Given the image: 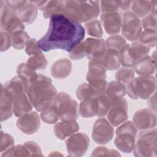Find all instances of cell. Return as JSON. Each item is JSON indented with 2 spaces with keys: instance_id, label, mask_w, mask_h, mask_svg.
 <instances>
[{
  "instance_id": "6da1fadb",
  "label": "cell",
  "mask_w": 157,
  "mask_h": 157,
  "mask_svg": "<svg viewBox=\"0 0 157 157\" xmlns=\"http://www.w3.org/2000/svg\"><path fill=\"white\" fill-rule=\"evenodd\" d=\"M85 34V29L80 23L63 14L55 15L50 17L48 29L38 41V45L44 52L61 49L71 52L83 39Z\"/></svg>"
},
{
  "instance_id": "7a4b0ae2",
  "label": "cell",
  "mask_w": 157,
  "mask_h": 157,
  "mask_svg": "<svg viewBox=\"0 0 157 157\" xmlns=\"http://www.w3.org/2000/svg\"><path fill=\"white\" fill-rule=\"evenodd\" d=\"M26 93L36 110L42 112L51 105L57 91L50 78L37 74L29 82Z\"/></svg>"
},
{
  "instance_id": "3957f363",
  "label": "cell",
  "mask_w": 157,
  "mask_h": 157,
  "mask_svg": "<svg viewBox=\"0 0 157 157\" xmlns=\"http://www.w3.org/2000/svg\"><path fill=\"white\" fill-rule=\"evenodd\" d=\"M156 83L155 77L151 75H140L126 85V93L134 99H146L155 91Z\"/></svg>"
},
{
  "instance_id": "277c9868",
  "label": "cell",
  "mask_w": 157,
  "mask_h": 157,
  "mask_svg": "<svg viewBox=\"0 0 157 157\" xmlns=\"http://www.w3.org/2000/svg\"><path fill=\"white\" fill-rule=\"evenodd\" d=\"M156 132L155 128L140 132L133 150L135 156H157Z\"/></svg>"
},
{
  "instance_id": "5b68a950",
  "label": "cell",
  "mask_w": 157,
  "mask_h": 157,
  "mask_svg": "<svg viewBox=\"0 0 157 157\" xmlns=\"http://www.w3.org/2000/svg\"><path fill=\"white\" fill-rule=\"evenodd\" d=\"M51 105L57 111L61 121L75 120L78 118V104L65 92L57 93Z\"/></svg>"
},
{
  "instance_id": "8992f818",
  "label": "cell",
  "mask_w": 157,
  "mask_h": 157,
  "mask_svg": "<svg viewBox=\"0 0 157 157\" xmlns=\"http://www.w3.org/2000/svg\"><path fill=\"white\" fill-rule=\"evenodd\" d=\"M137 129L131 121H124L116 129L115 144L124 153H131L133 151L137 133Z\"/></svg>"
},
{
  "instance_id": "52a82bcc",
  "label": "cell",
  "mask_w": 157,
  "mask_h": 157,
  "mask_svg": "<svg viewBox=\"0 0 157 157\" xmlns=\"http://www.w3.org/2000/svg\"><path fill=\"white\" fill-rule=\"evenodd\" d=\"M106 71L102 59L90 61L86 78L98 94L102 93L105 90L107 85L105 80Z\"/></svg>"
},
{
  "instance_id": "ba28073f",
  "label": "cell",
  "mask_w": 157,
  "mask_h": 157,
  "mask_svg": "<svg viewBox=\"0 0 157 157\" xmlns=\"http://www.w3.org/2000/svg\"><path fill=\"white\" fill-rule=\"evenodd\" d=\"M0 23L1 31L10 34L20 30H24V23L19 19L15 10L8 6L5 1H1Z\"/></svg>"
},
{
  "instance_id": "9c48e42d",
  "label": "cell",
  "mask_w": 157,
  "mask_h": 157,
  "mask_svg": "<svg viewBox=\"0 0 157 157\" xmlns=\"http://www.w3.org/2000/svg\"><path fill=\"white\" fill-rule=\"evenodd\" d=\"M121 29L124 39L129 41H136L142 33V21L131 11H126L122 17Z\"/></svg>"
},
{
  "instance_id": "30bf717a",
  "label": "cell",
  "mask_w": 157,
  "mask_h": 157,
  "mask_svg": "<svg viewBox=\"0 0 157 157\" xmlns=\"http://www.w3.org/2000/svg\"><path fill=\"white\" fill-rule=\"evenodd\" d=\"M106 115L108 121L113 126H117L126 121L128 118L126 99L120 98L112 101Z\"/></svg>"
},
{
  "instance_id": "8fae6325",
  "label": "cell",
  "mask_w": 157,
  "mask_h": 157,
  "mask_svg": "<svg viewBox=\"0 0 157 157\" xmlns=\"http://www.w3.org/2000/svg\"><path fill=\"white\" fill-rule=\"evenodd\" d=\"M65 144L69 156H82L88 149L90 139L84 133H74L69 136Z\"/></svg>"
},
{
  "instance_id": "7c38bea8",
  "label": "cell",
  "mask_w": 157,
  "mask_h": 157,
  "mask_svg": "<svg viewBox=\"0 0 157 157\" xmlns=\"http://www.w3.org/2000/svg\"><path fill=\"white\" fill-rule=\"evenodd\" d=\"M114 135L113 126L104 118H98L94 123L92 131L93 140L99 144L110 142Z\"/></svg>"
},
{
  "instance_id": "4fadbf2b",
  "label": "cell",
  "mask_w": 157,
  "mask_h": 157,
  "mask_svg": "<svg viewBox=\"0 0 157 157\" xmlns=\"http://www.w3.org/2000/svg\"><path fill=\"white\" fill-rule=\"evenodd\" d=\"M133 123L140 131L155 128L156 113L149 109H139L133 115Z\"/></svg>"
},
{
  "instance_id": "5bb4252c",
  "label": "cell",
  "mask_w": 157,
  "mask_h": 157,
  "mask_svg": "<svg viewBox=\"0 0 157 157\" xmlns=\"http://www.w3.org/2000/svg\"><path fill=\"white\" fill-rule=\"evenodd\" d=\"M40 118L38 113L30 111L19 117L17 121V126L23 132L27 134L36 133L40 127Z\"/></svg>"
},
{
  "instance_id": "9a60e30c",
  "label": "cell",
  "mask_w": 157,
  "mask_h": 157,
  "mask_svg": "<svg viewBox=\"0 0 157 157\" xmlns=\"http://www.w3.org/2000/svg\"><path fill=\"white\" fill-rule=\"evenodd\" d=\"M101 21L109 34H116L119 33L121 29L122 15L120 11L102 13Z\"/></svg>"
},
{
  "instance_id": "2e32d148",
  "label": "cell",
  "mask_w": 157,
  "mask_h": 157,
  "mask_svg": "<svg viewBox=\"0 0 157 157\" xmlns=\"http://www.w3.org/2000/svg\"><path fill=\"white\" fill-rule=\"evenodd\" d=\"M86 44V55L90 61L102 59L107 49L105 42L101 38H87L85 40Z\"/></svg>"
},
{
  "instance_id": "e0dca14e",
  "label": "cell",
  "mask_w": 157,
  "mask_h": 157,
  "mask_svg": "<svg viewBox=\"0 0 157 157\" xmlns=\"http://www.w3.org/2000/svg\"><path fill=\"white\" fill-rule=\"evenodd\" d=\"M79 130V125L75 120H65L55 123L53 132L55 136L63 140Z\"/></svg>"
},
{
  "instance_id": "ac0fdd59",
  "label": "cell",
  "mask_w": 157,
  "mask_h": 157,
  "mask_svg": "<svg viewBox=\"0 0 157 157\" xmlns=\"http://www.w3.org/2000/svg\"><path fill=\"white\" fill-rule=\"evenodd\" d=\"M13 112L16 117H20L22 115L30 112L33 105L26 93H17L12 99Z\"/></svg>"
},
{
  "instance_id": "d6986e66",
  "label": "cell",
  "mask_w": 157,
  "mask_h": 157,
  "mask_svg": "<svg viewBox=\"0 0 157 157\" xmlns=\"http://www.w3.org/2000/svg\"><path fill=\"white\" fill-rule=\"evenodd\" d=\"M100 2L99 1H80L79 4L83 15V22L95 20L100 13Z\"/></svg>"
},
{
  "instance_id": "ffe728a7",
  "label": "cell",
  "mask_w": 157,
  "mask_h": 157,
  "mask_svg": "<svg viewBox=\"0 0 157 157\" xmlns=\"http://www.w3.org/2000/svg\"><path fill=\"white\" fill-rule=\"evenodd\" d=\"M62 14L75 23L80 24L83 22V15L79 1H64Z\"/></svg>"
},
{
  "instance_id": "44dd1931",
  "label": "cell",
  "mask_w": 157,
  "mask_h": 157,
  "mask_svg": "<svg viewBox=\"0 0 157 157\" xmlns=\"http://www.w3.org/2000/svg\"><path fill=\"white\" fill-rule=\"evenodd\" d=\"M27 87L28 84L18 75L15 76L4 85H1V90L12 99L17 93H26Z\"/></svg>"
},
{
  "instance_id": "7402d4cb",
  "label": "cell",
  "mask_w": 157,
  "mask_h": 157,
  "mask_svg": "<svg viewBox=\"0 0 157 157\" xmlns=\"http://www.w3.org/2000/svg\"><path fill=\"white\" fill-rule=\"evenodd\" d=\"M72 63L67 58H61L54 63L51 68V74L57 79H63L67 77L71 72Z\"/></svg>"
},
{
  "instance_id": "603a6c76",
  "label": "cell",
  "mask_w": 157,
  "mask_h": 157,
  "mask_svg": "<svg viewBox=\"0 0 157 157\" xmlns=\"http://www.w3.org/2000/svg\"><path fill=\"white\" fill-rule=\"evenodd\" d=\"M15 12L19 19L26 24L32 23L37 16V7L30 1H27L23 6Z\"/></svg>"
},
{
  "instance_id": "cb8c5ba5",
  "label": "cell",
  "mask_w": 157,
  "mask_h": 157,
  "mask_svg": "<svg viewBox=\"0 0 157 157\" xmlns=\"http://www.w3.org/2000/svg\"><path fill=\"white\" fill-rule=\"evenodd\" d=\"M134 71L140 75H151L156 71V64L149 55H146L139 59L134 65Z\"/></svg>"
},
{
  "instance_id": "d4e9b609",
  "label": "cell",
  "mask_w": 157,
  "mask_h": 157,
  "mask_svg": "<svg viewBox=\"0 0 157 157\" xmlns=\"http://www.w3.org/2000/svg\"><path fill=\"white\" fill-rule=\"evenodd\" d=\"M126 93L125 84L117 80H113L107 83L105 94L111 102L118 98H123Z\"/></svg>"
},
{
  "instance_id": "484cf974",
  "label": "cell",
  "mask_w": 157,
  "mask_h": 157,
  "mask_svg": "<svg viewBox=\"0 0 157 157\" xmlns=\"http://www.w3.org/2000/svg\"><path fill=\"white\" fill-rule=\"evenodd\" d=\"M102 61L107 70H116L121 64L120 53L114 49L107 48Z\"/></svg>"
},
{
  "instance_id": "4316f807",
  "label": "cell",
  "mask_w": 157,
  "mask_h": 157,
  "mask_svg": "<svg viewBox=\"0 0 157 157\" xmlns=\"http://www.w3.org/2000/svg\"><path fill=\"white\" fill-rule=\"evenodd\" d=\"M79 113L84 118H90L97 115L98 111V97H93L88 100L82 101L78 108Z\"/></svg>"
},
{
  "instance_id": "83f0119b",
  "label": "cell",
  "mask_w": 157,
  "mask_h": 157,
  "mask_svg": "<svg viewBox=\"0 0 157 157\" xmlns=\"http://www.w3.org/2000/svg\"><path fill=\"white\" fill-rule=\"evenodd\" d=\"M0 108L1 122L8 120L13 113L12 98L2 90H1Z\"/></svg>"
},
{
  "instance_id": "f1b7e54d",
  "label": "cell",
  "mask_w": 157,
  "mask_h": 157,
  "mask_svg": "<svg viewBox=\"0 0 157 157\" xmlns=\"http://www.w3.org/2000/svg\"><path fill=\"white\" fill-rule=\"evenodd\" d=\"M150 47L139 41H135L128 45L129 53L136 63L139 59L147 55L150 51Z\"/></svg>"
},
{
  "instance_id": "f546056e",
  "label": "cell",
  "mask_w": 157,
  "mask_h": 157,
  "mask_svg": "<svg viewBox=\"0 0 157 157\" xmlns=\"http://www.w3.org/2000/svg\"><path fill=\"white\" fill-rule=\"evenodd\" d=\"M131 12L138 18H142L151 12V1H132Z\"/></svg>"
},
{
  "instance_id": "4dcf8cb0",
  "label": "cell",
  "mask_w": 157,
  "mask_h": 157,
  "mask_svg": "<svg viewBox=\"0 0 157 157\" xmlns=\"http://www.w3.org/2000/svg\"><path fill=\"white\" fill-rule=\"evenodd\" d=\"M63 6V1H48L42 10L43 11V17L45 18H50L53 15L62 14Z\"/></svg>"
},
{
  "instance_id": "1f68e13d",
  "label": "cell",
  "mask_w": 157,
  "mask_h": 157,
  "mask_svg": "<svg viewBox=\"0 0 157 157\" xmlns=\"http://www.w3.org/2000/svg\"><path fill=\"white\" fill-rule=\"evenodd\" d=\"M12 45L17 50L23 49L30 40L29 36L24 30L16 31L10 34Z\"/></svg>"
},
{
  "instance_id": "d6a6232c",
  "label": "cell",
  "mask_w": 157,
  "mask_h": 157,
  "mask_svg": "<svg viewBox=\"0 0 157 157\" xmlns=\"http://www.w3.org/2000/svg\"><path fill=\"white\" fill-rule=\"evenodd\" d=\"M26 63L32 69H44L47 65V61L42 52L35 54L29 57Z\"/></svg>"
},
{
  "instance_id": "836d02e7",
  "label": "cell",
  "mask_w": 157,
  "mask_h": 157,
  "mask_svg": "<svg viewBox=\"0 0 157 157\" xmlns=\"http://www.w3.org/2000/svg\"><path fill=\"white\" fill-rule=\"evenodd\" d=\"M76 95L78 99L82 101L88 100L95 97V91L93 87L89 83L80 84L76 90Z\"/></svg>"
},
{
  "instance_id": "e575fe53",
  "label": "cell",
  "mask_w": 157,
  "mask_h": 157,
  "mask_svg": "<svg viewBox=\"0 0 157 157\" xmlns=\"http://www.w3.org/2000/svg\"><path fill=\"white\" fill-rule=\"evenodd\" d=\"M18 76L23 80L28 85L29 82L37 75L36 71L30 68L26 63L20 64L17 69Z\"/></svg>"
},
{
  "instance_id": "d590c367",
  "label": "cell",
  "mask_w": 157,
  "mask_h": 157,
  "mask_svg": "<svg viewBox=\"0 0 157 157\" xmlns=\"http://www.w3.org/2000/svg\"><path fill=\"white\" fill-rule=\"evenodd\" d=\"M105 42L107 48L114 49L119 53L126 44L125 39L123 36L118 34L109 37Z\"/></svg>"
},
{
  "instance_id": "8d00e7d4",
  "label": "cell",
  "mask_w": 157,
  "mask_h": 157,
  "mask_svg": "<svg viewBox=\"0 0 157 157\" xmlns=\"http://www.w3.org/2000/svg\"><path fill=\"white\" fill-rule=\"evenodd\" d=\"M115 76L117 81L127 85L134 78V71L132 67H122L118 69Z\"/></svg>"
},
{
  "instance_id": "74e56055",
  "label": "cell",
  "mask_w": 157,
  "mask_h": 157,
  "mask_svg": "<svg viewBox=\"0 0 157 157\" xmlns=\"http://www.w3.org/2000/svg\"><path fill=\"white\" fill-rule=\"evenodd\" d=\"M139 42L150 48L155 47L156 44V31L150 29H144L140 35Z\"/></svg>"
},
{
  "instance_id": "f35d334b",
  "label": "cell",
  "mask_w": 157,
  "mask_h": 157,
  "mask_svg": "<svg viewBox=\"0 0 157 157\" xmlns=\"http://www.w3.org/2000/svg\"><path fill=\"white\" fill-rule=\"evenodd\" d=\"M30 153L26 147L23 145H12L11 147L4 151L1 155L2 157L5 156H29Z\"/></svg>"
},
{
  "instance_id": "ab89813d",
  "label": "cell",
  "mask_w": 157,
  "mask_h": 157,
  "mask_svg": "<svg viewBox=\"0 0 157 157\" xmlns=\"http://www.w3.org/2000/svg\"><path fill=\"white\" fill-rule=\"evenodd\" d=\"M85 28L87 33L93 37L100 38L102 36V29L98 20H94L85 23Z\"/></svg>"
},
{
  "instance_id": "60d3db41",
  "label": "cell",
  "mask_w": 157,
  "mask_h": 157,
  "mask_svg": "<svg viewBox=\"0 0 157 157\" xmlns=\"http://www.w3.org/2000/svg\"><path fill=\"white\" fill-rule=\"evenodd\" d=\"M40 112L41 119L47 124L55 123L59 119L57 111L52 105Z\"/></svg>"
},
{
  "instance_id": "b9f144b4",
  "label": "cell",
  "mask_w": 157,
  "mask_h": 157,
  "mask_svg": "<svg viewBox=\"0 0 157 157\" xmlns=\"http://www.w3.org/2000/svg\"><path fill=\"white\" fill-rule=\"evenodd\" d=\"M98 111L97 116L99 117H104L107 115L111 104V101L105 93L98 96Z\"/></svg>"
},
{
  "instance_id": "7bdbcfd3",
  "label": "cell",
  "mask_w": 157,
  "mask_h": 157,
  "mask_svg": "<svg viewBox=\"0 0 157 157\" xmlns=\"http://www.w3.org/2000/svg\"><path fill=\"white\" fill-rule=\"evenodd\" d=\"M128 45L129 44H126V45L123 47V48L120 51V61H121V64L123 67H132L134 66L136 62L132 58L131 56L129 53Z\"/></svg>"
},
{
  "instance_id": "ee69618b",
  "label": "cell",
  "mask_w": 157,
  "mask_h": 157,
  "mask_svg": "<svg viewBox=\"0 0 157 157\" xmlns=\"http://www.w3.org/2000/svg\"><path fill=\"white\" fill-rule=\"evenodd\" d=\"M86 44L85 41L80 42L70 52L69 57L74 60L83 58L86 55Z\"/></svg>"
},
{
  "instance_id": "f6af8a7d",
  "label": "cell",
  "mask_w": 157,
  "mask_h": 157,
  "mask_svg": "<svg viewBox=\"0 0 157 157\" xmlns=\"http://www.w3.org/2000/svg\"><path fill=\"white\" fill-rule=\"evenodd\" d=\"M100 3L102 13L119 11L118 1H102Z\"/></svg>"
},
{
  "instance_id": "bcb514c9",
  "label": "cell",
  "mask_w": 157,
  "mask_h": 157,
  "mask_svg": "<svg viewBox=\"0 0 157 157\" xmlns=\"http://www.w3.org/2000/svg\"><path fill=\"white\" fill-rule=\"evenodd\" d=\"M14 143V139L12 136L7 133L1 131V140H0V151L3 152L10 147H11Z\"/></svg>"
},
{
  "instance_id": "7dc6e473",
  "label": "cell",
  "mask_w": 157,
  "mask_h": 157,
  "mask_svg": "<svg viewBox=\"0 0 157 157\" xmlns=\"http://www.w3.org/2000/svg\"><path fill=\"white\" fill-rule=\"evenodd\" d=\"M142 25L144 29H150L156 31V14L150 13L144 17Z\"/></svg>"
},
{
  "instance_id": "c3c4849f",
  "label": "cell",
  "mask_w": 157,
  "mask_h": 157,
  "mask_svg": "<svg viewBox=\"0 0 157 157\" xmlns=\"http://www.w3.org/2000/svg\"><path fill=\"white\" fill-rule=\"evenodd\" d=\"M120 156V155L115 150H109L105 147H98L91 154V156Z\"/></svg>"
},
{
  "instance_id": "681fc988",
  "label": "cell",
  "mask_w": 157,
  "mask_h": 157,
  "mask_svg": "<svg viewBox=\"0 0 157 157\" xmlns=\"http://www.w3.org/2000/svg\"><path fill=\"white\" fill-rule=\"evenodd\" d=\"M25 52L28 55L32 56L42 52L38 45V41L36 39H31L26 45Z\"/></svg>"
},
{
  "instance_id": "f907efd6",
  "label": "cell",
  "mask_w": 157,
  "mask_h": 157,
  "mask_svg": "<svg viewBox=\"0 0 157 157\" xmlns=\"http://www.w3.org/2000/svg\"><path fill=\"white\" fill-rule=\"evenodd\" d=\"M11 42V36L9 33L6 31H1V52H3L7 50L10 45Z\"/></svg>"
},
{
  "instance_id": "816d5d0a",
  "label": "cell",
  "mask_w": 157,
  "mask_h": 157,
  "mask_svg": "<svg viewBox=\"0 0 157 157\" xmlns=\"http://www.w3.org/2000/svg\"><path fill=\"white\" fill-rule=\"evenodd\" d=\"M26 148H28L30 156H42L43 154L42 153V150L39 147V145L33 141H28L26 142L23 144Z\"/></svg>"
},
{
  "instance_id": "f5cc1de1",
  "label": "cell",
  "mask_w": 157,
  "mask_h": 157,
  "mask_svg": "<svg viewBox=\"0 0 157 157\" xmlns=\"http://www.w3.org/2000/svg\"><path fill=\"white\" fill-rule=\"evenodd\" d=\"M6 4L9 6L10 7H11L12 9H13V10H15V11H17L18 9H19L20 8H21L22 6H23L26 2V1H5Z\"/></svg>"
},
{
  "instance_id": "db71d44e",
  "label": "cell",
  "mask_w": 157,
  "mask_h": 157,
  "mask_svg": "<svg viewBox=\"0 0 157 157\" xmlns=\"http://www.w3.org/2000/svg\"><path fill=\"white\" fill-rule=\"evenodd\" d=\"M148 98L147 104L149 108L156 112V92L155 91Z\"/></svg>"
},
{
  "instance_id": "11a10c76",
  "label": "cell",
  "mask_w": 157,
  "mask_h": 157,
  "mask_svg": "<svg viewBox=\"0 0 157 157\" xmlns=\"http://www.w3.org/2000/svg\"><path fill=\"white\" fill-rule=\"evenodd\" d=\"M119 4V9H120L122 11H125L131 8L132 1H118Z\"/></svg>"
},
{
  "instance_id": "9f6ffc18",
  "label": "cell",
  "mask_w": 157,
  "mask_h": 157,
  "mask_svg": "<svg viewBox=\"0 0 157 157\" xmlns=\"http://www.w3.org/2000/svg\"><path fill=\"white\" fill-rule=\"evenodd\" d=\"M54 152H55V151H53V153H52L51 155H53L55 156ZM55 153H56V151H55ZM59 155H59H61V156H62V155H61V154H59V153H58V154H57V155Z\"/></svg>"
}]
</instances>
